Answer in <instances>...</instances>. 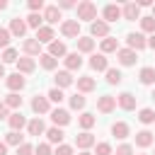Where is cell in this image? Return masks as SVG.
Returning <instances> with one entry per match:
<instances>
[{
	"instance_id": "54",
	"label": "cell",
	"mask_w": 155,
	"mask_h": 155,
	"mask_svg": "<svg viewBox=\"0 0 155 155\" xmlns=\"http://www.w3.org/2000/svg\"><path fill=\"white\" fill-rule=\"evenodd\" d=\"M0 78H5V68H2V63H0Z\"/></svg>"
},
{
	"instance_id": "36",
	"label": "cell",
	"mask_w": 155,
	"mask_h": 155,
	"mask_svg": "<svg viewBox=\"0 0 155 155\" xmlns=\"http://www.w3.org/2000/svg\"><path fill=\"white\" fill-rule=\"evenodd\" d=\"M138 119H140L143 124H153V121H155V111H153V109H140Z\"/></svg>"
},
{
	"instance_id": "40",
	"label": "cell",
	"mask_w": 155,
	"mask_h": 155,
	"mask_svg": "<svg viewBox=\"0 0 155 155\" xmlns=\"http://www.w3.org/2000/svg\"><path fill=\"white\" fill-rule=\"evenodd\" d=\"M80 126H82V128H92V126H94V116H92V114H82V116H80Z\"/></svg>"
},
{
	"instance_id": "44",
	"label": "cell",
	"mask_w": 155,
	"mask_h": 155,
	"mask_svg": "<svg viewBox=\"0 0 155 155\" xmlns=\"http://www.w3.org/2000/svg\"><path fill=\"white\" fill-rule=\"evenodd\" d=\"M97 155H111V145L109 143H99L97 145Z\"/></svg>"
},
{
	"instance_id": "20",
	"label": "cell",
	"mask_w": 155,
	"mask_h": 155,
	"mask_svg": "<svg viewBox=\"0 0 155 155\" xmlns=\"http://www.w3.org/2000/svg\"><path fill=\"white\" fill-rule=\"evenodd\" d=\"M80 65H82V58H80L78 53H68V56H65V68H68V70H78Z\"/></svg>"
},
{
	"instance_id": "4",
	"label": "cell",
	"mask_w": 155,
	"mask_h": 155,
	"mask_svg": "<svg viewBox=\"0 0 155 155\" xmlns=\"http://www.w3.org/2000/svg\"><path fill=\"white\" fill-rule=\"evenodd\" d=\"M61 31H63V36H78L80 34V22L78 19H68V22H63Z\"/></svg>"
},
{
	"instance_id": "19",
	"label": "cell",
	"mask_w": 155,
	"mask_h": 155,
	"mask_svg": "<svg viewBox=\"0 0 155 155\" xmlns=\"http://www.w3.org/2000/svg\"><path fill=\"white\" fill-rule=\"evenodd\" d=\"M27 128H29V133H31V136H41V133L46 131V126H44V121H41V119H31V121L27 124Z\"/></svg>"
},
{
	"instance_id": "18",
	"label": "cell",
	"mask_w": 155,
	"mask_h": 155,
	"mask_svg": "<svg viewBox=\"0 0 155 155\" xmlns=\"http://www.w3.org/2000/svg\"><path fill=\"white\" fill-rule=\"evenodd\" d=\"M31 109H34L36 114L48 111V99H46V97H34V99H31Z\"/></svg>"
},
{
	"instance_id": "45",
	"label": "cell",
	"mask_w": 155,
	"mask_h": 155,
	"mask_svg": "<svg viewBox=\"0 0 155 155\" xmlns=\"http://www.w3.org/2000/svg\"><path fill=\"white\" fill-rule=\"evenodd\" d=\"M34 153V148L29 145V143H22L19 148H17V155H31Z\"/></svg>"
},
{
	"instance_id": "46",
	"label": "cell",
	"mask_w": 155,
	"mask_h": 155,
	"mask_svg": "<svg viewBox=\"0 0 155 155\" xmlns=\"http://www.w3.org/2000/svg\"><path fill=\"white\" fill-rule=\"evenodd\" d=\"M7 44H10V29L0 27V46H7Z\"/></svg>"
},
{
	"instance_id": "22",
	"label": "cell",
	"mask_w": 155,
	"mask_h": 155,
	"mask_svg": "<svg viewBox=\"0 0 155 155\" xmlns=\"http://www.w3.org/2000/svg\"><path fill=\"white\" fill-rule=\"evenodd\" d=\"M90 65H92L94 70H107V58H104V53L92 56V58H90Z\"/></svg>"
},
{
	"instance_id": "23",
	"label": "cell",
	"mask_w": 155,
	"mask_h": 155,
	"mask_svg": "<svg viewBox=\"0 0 155 155\" xmlns=\"http://www.w3.org/2000/svg\"><path fill=\"white\" fill-rule=\"evenodd\" d=\"M136 143H138L140 148L150 145V143H153V133H150V131H138V133H136Z\"/></svg>"
},
{
	"instance_id": "10",
	"label": "cell",
	"mask_w": 155,
	"mask_h": 155,
	"mask_svg": "<svg viewBox=\"0 0 155 155\" xmlns=\"http://www.w3.org/2000/svg\"><path fill=\"white\" fill-rule=\"evenodd\" d=\"M51 39H53V29L51 27H39L36 29V41L39 44H51Z\"/></svg>"
},
{
	"instance_id": "56",
	"label": "cell",
	"mask_w": 155,
	"mask_h": 155,
	"mask_svg": "<svg viewBox=\"0 0 155 155\" xmlns=\"http://www.w3.org/2000/svg\"><path fill=\"white\" fill-rule=\"evenodd\" d=\"M153 99H155V92H153Z\"/></svg>"
},
{
	"instance_id": "24",
	"label": "cell",
	"mask_w": 155,
	"mask_h": 155,
	"mask_svg": "<svg viewBox=\"0 0 155 155\" xmlns=\"http://www.w3.org/2000/svg\"><path fill=\"white\" fill-rule=\"evenodd\" d=\"M48 56H65V44H61V41H51V46H48Z\"/></svg>"
},
{
	"instance_id": "35",
	"label": "cell",
	"mask_w": 155,
	"mask_h": 155,
	"mask_svg": "<svg viewBox=\"0 0 155 155\" xmlns=\"http://www.w3.org/2000/svg\"><path fill=\"white\" fill-rule=\"evenodd\" d=\"M78 48L87 53V51H92V48H94V41H92V39H87V36H82V39H78Z\"/></svg>"
},
{
	"instance_id": "29",
	"label": "cell",
	"mask_w": 155,
	"mask_h": 155,
	"mask_svg": "<svg viewBox=\"0 0 155 155\" xmlns=\"http://www.w3.org/2000/svg\"><path fill=\"white\" fill-rule=\"evenodd\" d=\"M5 145H22V136H19V131H10L7 136H5Z\"/></svg>"
},
{
	"instance_id": "52",
	"label": "cell",
	"mask_w": 155,
	"mask_h": 155,
	"mask_svg": "<svg viewBox=\"0 0 155 155\" xmlns=\"http://www.w3.org/2000/svg\"><path fill=\"white\" fill-rule=\"evenodd\" d=\"M0 155H7V145L5 143H0Z\"/></svg>"
},
{
	"instance_id": "57",
	"label": "cell",
	"mask_w": 155,
	"mask_h": 155,
	"mask_svg": "<svg viewBox=\"0 0 155 155\" xmlns=\"http://www.w3.org/2000/svg\"><path fill=\"white\" fill-rule=\"evenodd\" d=\"M140 155H145V153H140Z\"/></svg>"
},
{
	"instance_id": "12",
	"label": "cell",
	"mask_w": 155,
	"mask_h": 155,
	"mask_svg": "<svg viewBox=\"0 0 155 155\" xmlns=\"http://www.w3.org/2000/svg\"><path fill=\"white\" fill-rule=\"evenodd\" d=\"M5 82H7V87H10L12 92H17V90H22V87H24V78H22L19 73H15V75H7V80H5Z\"/></svg>"
},
{
	"instance_id": "47",
	"label": "cell",
	"mask_w": 155,
	"mask_h": 155,
	"mask_svg": "<svg viewBox=\"0 0 155 155\" xmlns=\"http://www.w3.org/2000/svg\"><path fill=\"white\" fill-rule=\"evenodd\" d=\"M53 155H73V148H70V145H58Z\"/></svg>"
},
{
	"instance_id": "28",
	"label": "cell",
	"mask_w": 155,
	"mask_h": 155,
	"mask_svg": "<svg viewBox=\"0 0 155 155\" xmlns=\"http://www.w3.org/2000/svg\"><path fill=\"white\" fill-rule=\"evenodd\" d=\"M107 82H109V85H119V82H121V70L107 68Z\"/></svg>"
},
{
	"instance_id": "13",
	"label": "cell",
	"mask_w": 155,
	"mask_h": 155,
	"mask_svg": "<svg viewBox=\"0 0 155 155\" xmlns=\"http://www.w3.org/2000/svg\"><path fill=\"white\" fill-rule=\"evenodd\" d=\"M75 145L85 150V148H90V145H94V136L85 131V133H80V136H75Z\"/></svg>"
},
{
	"instance_id": "51",
	"label": "cell",
	"mask_w": 155,
	"mask_h": 155,
	"mask_svg": "<svg viewBox=\"0 0 155 155\" xmlns=\"http://www.w3.org/2000/svg\"><path fill=\"white\" fill-rule=\"evenodd\" d=\"M145 41H148V46H153V48H155V34H150V39H145Z\"/></svg>"
},
{
	"instance_id": "15",
	"label": "cell",
	"mask_w": 155,
	"mask_h": 155,
	"mask_svg": "<svg viewBox=\"0 0 155 155\" xmlns=\"http://www.w3.org/2000/svg\"><path fill=\"white\" fill-rule=\"evenodd\" d=\"M119 107H121V109H133V107H136V97H133L131 92H121V94H119Z\"/></svg>"
},
{
	"instance_id": "48",
	"label": "cell",
	"mask_w": 155,
	"mask_h": 155,
	"mask_svg": "<svg viewBox=\"0 0 155 155\" xmlns=\"http://www.w3.org/2000/svg\"><path fill=\"white\" fill-rule=\"evenodd\" d=\"M116 155H133V148L131 145H119L116 148Z\"/></svg>"
},
{
	"instance_id": "6",
	"label": "cell",
	"mask_w": 155,
	"mask_h": 155,
	"mask_svg": "<svg viewBox=\"0 0 155 155\" xmlns=\"http://www.w3.org/2000/svg\"><path fill=\"white\" fill-rule=\"evenodd\" d=\"M116 56H119V63H121V65H133V63L138 61V58H136V51H131V48H121Z\"/></svg>"
},
{
	"instance_id": "11",
	"label": "cell",
	"mask_w": 155,
	"mask_h": 155,
	"mask_svg": "<svg viewBox=\"0 0 155 155\" xmlns=\"http://www.w3.org/2000/svg\"><path fill=\"white\" fill-rule=\"evenodd\" d=\"M53 80H56V87H58V90H61V87H68V85H73V78H70V73H68V70H58Z\"/></svg>"
},
{
	"instance_id": "1",
	"label": "cell",
	"mask_w": 155,
	"mask_h": 155,
	"mask_svg": "<svg viewBox=\"0 0 155 155\" xmlns=\"http://www.w3.org/2000/svg\"><path fill=\"white\" fill-rule=\"evenodd\" d=\"M97 17V5L90 0H82L78 5V19H94Z\"/></svg>"
},
{
	"instance_id": "55",
	"label": "cell",
	"mask_w": 155,
	"mask_h": 155,
	"mask_svg": "<svg viewBox=\"0 0 155 155\" xmlns=\"http://www.w3.org/2000/svg\"><path fill=\"white\" fill-rule=\"evenodd\" d=\"M80 155H92V153H87V150H85V153H80Z\"/></svg>"
},
{
	"instance_id": "16",
	"label": "cell",
	"mask_w": 155,
	"mask_h": 155,
	"mask_svg": "<svg viewBox=\"0 0 155 155\" xmlns=\"http://www.w3.org/2000/svg\"><path fill=\"white\" fill-rule=\"evenodd\" d=\"M44 19H46V22H51V24H56V22L61 19V10H58L56 5H48V7H46V12H44Z\"/></svg>"
},
{
	"instance_id": "30",
	"label": "cell",
	"mask_w": 155,
	"mask_h": 155,
	"mask_svg": "<svg viewBox=\"0 0 155 155\" xmlns=\"http://www.w3.org/2000/svg\"><path fill=\"white\" fill-rule=\"evenodd\" d=\"M17 68H19V73H31L34 70V61L31 58H19L17 61Z\"/></svg>"
},
{
	"instance_id": "37",
	"label": "cell",
	"mask_w": 155,
	"mask_h": 155,
	"mask_svg": "<svg viewBox=\"0 0 155 155\" xmlns=\"http://www.w3.org/2000/svg\"><path fill=\"white\" fill-rule=\"evenodd\" d=\"M41 19H44L41 15H36V12H31V15L27 17V24H29V27H34V29H39V27H41Z\"/></svg>"
},
{
	"instance_id": "58",
	"label": "cell",
	"mask_w": 155,
	"mask_h": 155,
	"mask_svg": "<svg viewBox=\"0 0 155 155\" xmlns=\"http://www.w3.org/2000/svg\"><path fill=\"white\" fill-rule=\"evenodd\" d=\"M153 12H155V7H153Z\"/></svg>"
},
{
	"instance_id": "50",
	"label": "cell",
	"mask_w": 155,
	"mask_h": 155,
	"mask_svg": "<svg viewBox=\"0 0 155 155\" xmlns=\"http://www.w3.org/2000/svg\"><path fill=\"white\" fill-rule=\"evenodd\" d=\"M10 114H7V107H5V102H0V119H7Z\"/></svg>"
},
{
	"instance_id": "21",
	"label": "cell",
	"mask_w": 155,
	"mask_h": 155,
	"mask_svg": "<svg viewBox=\"0 0 155 155\" xmlns=\"http://www.w3.org/2000/svg\"><path fill=\"white\" fill-rule=\"evenodd\" d=\"M78 90H80V92H92V90H94V80H92L90 75H82V78L78 80Z\"/></svg>"
},
{
	"instance_id": "8",
	"label": "cell",
	"mask_w": 155,
	"mask_h": 155,
	"mask_svg": "<svg viewBox=\"0 0 155 155\" xmlns=\"http://www.w3.org/2000/svg\"><path fill=\"white\" fill-rule=\"evenodd\" d=\"M51 119H53L56 126H65V124L70 121V114H68L65 109H53V111H51Z\"/></svg>"
},
{
	"instance_id": "49",
	"label": "cell",
	"mask_w": 155,
	"mask_h": 155,
	"mask_svg": "<svg viewBox=\"0 0 155 155\" xmlns=\"http://www.w3.org/2000/svg\"><path fill=\"white\" fill-rule=\"evenodd\" d=\"M44 7V0H29V10L31 12H36V10H41Z\"/></svg>"
},
{
	"instance_id": "38",
	"label": "cell",
	"mask_w": 155,
	"mask_h": 155,
	"mask_svg": "<svg viewBox=\"0 0 155 155\" xmlns=\"http://www.w3.org/2000/svg\"><path fill=\"white\" fill-rule=\"evenodd\" d=\"M102 51H104V53H109V51H116V39L107 36V39L102 41Z\"/></svg>"
},
{
	"instance_id": "14",
	"label": "cell",
	"mask_w": 155,
	"mask_h": 155,
	"mask_svg": "<svg viewBox=\"0 0 155 155\" xmlns=\"http://www.w3.org/2000/svg\"><path fill=\"white\" fill-rule=\"evenodd\" d=\"M24 31H27V22H22L19 17L10 22V34H15V36H24Z\"/></svg>"
},
{
	"instance_id": "42",
	"label": "cell",
	"mask_w": 155,
	"mask_h": 155,
	"mask_svg": "<svg viewBox=\"0 0 155 155\" xmlns=\"http://www.w3.org/2000/svg\"><path fill=\"white\" fill-rule=\"evenodd\" d=\"M34 153H36V155H51V145H48V143H39V145L34 148Z\"/></svg>"
},
{
	"instance_id": "26",
	"label": "cell",
	"mask_w": 155,
	"mask_h": 155,
	"mask_svg": "<svg viewBox=\"0 0 155 155\" xmlns=\"http://www.w3.org/2000/svg\"><path fill=\"white\" fill-rule=\"evenodd\" d=\"M24 51H27L29 56H34V53L41 51V44H39L36 39H27V41H24Z\"/></svg>"
},
{
	"instance_id": "39",
	"label": "cell",
	"mask_w": 155,
	"mask_h": 155,
	"mask_svg": "<svg viewBox=\"0 0 155 155\" xmlns=\"http://www.w3.org/2000/svg\"><path fill=\"white\" fill-rule=\"evenodd\" d=\"M70 107H73V109H82V107H85V97H82V94H73V97H70Z\"/></svg>"
},
{
	"instance_id": "27",
	"label": "cell",
	"mask_w": 155,
	"mask_h": 155,
	"mask_svg": "<svg viewBox=\"0 0 155 155\" xmlns=\"http://www.w3.org/2000/svg\"><path fill=\"white\" fill-rule=\"evenodd\" d=\"M39 61H41V65H44L46 70H53V68L58 65V61H56L53 56H48V53H41V56H39Z\"/></svg>"
},
{
	"instance_id": "43",
	"label": "cell",
	"mask_w": 155,
	"mask_h": 155,
	"mask_svg": "<svg viewBox=\"0 0 155 155\" xmlns=\"http://www.w3.org/2000/svg\"><path fill=\"white\" fill-rule=\"evenodd\" d=\"M48 99H51V102H63V92H61L58 87H53V90L48 92Z\"/></svg>"
},
{
	"instance_id": "5",
	"label": "cell",
	"mask_w": 155,
	"mask_h": 155,
	"mask_svg": "<svg viewBox=\"0 0 155 155\" xmlns=\"http://www.w3.org/2000/svg\"><path fill=\"white\" fill-rule=\"evenodd\" d=\"M121 15L126 17V19H140V7L136 5V2H128V5H124V10H121Z\"/></svg>"
},
{
	"instance_id": "32",
	"label": "cell",
	"mask_w": 155,
	"mask_h": 155,
	"mask_svg": "<svg viewBox=\"0 0 155 155\" xmlns=\"http://www.w3.org/2000/svg\"><path fill=\"white\" fill-rule=\"evenodd\" d=\"M5 107H12V109H17V107H22V97H19L17 92H12V94H7V97H5Z\"/></svg>"
},
{
	"instance_id": "41",
	"label": "cell",
	"mask_w": 155,
	"mask_h": 155,
	"mask_svg": "<svg viewBox=\"0 0 155 155\" xmlns=\"http://www.w3.org/2000/svg\"><path fill=\"white\" fill-rule=\"evenodd\" d=\"M2 61H5V63H15V61H17V51H15V48H5Z\"/></svg>"
},
{
	"instance_id": "3",
	"label": "cell",
	"mask_w": 155,
	"mask_h": 155,
	"mask_svg": "<svg viewBox=\"0 0 155 155\" xmlns=\"http://www.w3.org/2000/svg\"><path fill=\"white\" fill-rule=\"evenodd\" d=\"M114 107H116V97H111V94H104V97H99V102H97V109H99L102 114L114 111Z\"/></svg>"
},
{
	"instance_id": "2",
	"label": "cell",
	"mask_w": 155,
	"mask_h": 155,
	"mask_svg": "<svg viewBox=\"0 0 155 155\" xmlns=\"http://www.w3.org/2000/svg\"><path fill=\"white\" fill-rule=\"evenodd\" d=\"M126 41H128V48H131V51H140V48H145V46H148L145 36H143V34H138V31H136V34H128V36H126Z\"/></svg>"
},
{
	"instance_id": "31",
	"label": "cell",
	"mask_w": 155,
	"mask_h": 155,
	"mask_svg": "<svg viewBox=\"0 0 155 155\" xmlns=\"http://www.w3.org/2000/svg\"><path fill=\"white\" fill-rule=\"evenodd\" d=\"M140 82H143V85L155 82V70H153V68H143V70H140Z\"/></svg>"
},
{
	"instance_id": "9",
	"label": "cell",
	"mask_w": 155,
	"mask_h": 155,
	"mask_svg": "<svg viewBox=\"0 0 155 155\" xmlns=\"http://www.w3.org/2000/svg\"><path fill=\"white\" fill-rule=\"evenodd\" d=\"M119 17H121V7H119V5H107V7H104V19H107V24H109V22H116Z\"/></svg>"
},
{
	"instance_id": "25",
	"label": "cell",
	"mask_w": 155,
	"mask_h": 155,
	"mask_svg": "<svg viewBox=\"0 0 155 155\" xmlns=\"http://www.w3.org/2000/svg\"><path fill=\"white\" fill-rule=\"evenodd\" d=\"M111 133H114L116 138H126V136H128V126H126L124 121H116V124L111 126Z\"/></svg>"
},
{
	"instance_id": "53",
	"label": "cell",
	"mask_w": 155,
	"mask_h": 155,
	"mask_svg": "<svg viewBox=\"0 0 155 155\" xmlns=\"http://www.w3.org/2000/svg\"><path fill=\"white\" fill-rule=\"evenodd\" d=\"M5 7H7V2H5V0H0V10H5Z\"/></svg>"
},
{
	"instance_id": "33",
	"label": "cell",
	"mask_w": 155,
	"mask_h": 155,
	"mask_svg": "<svg viewBox=\"0 0 155 155\" xmlns=\"http://www.w3.org/2000/svg\"><path fill=\"white\" fill-rule=\"evenodd\" d=\"M46 136H48V140H51V143H61L65 133H63V131L56 126V128H48V131H46Z\"/></svg>"
},
{
	"instance_id": "34",
	"label": "cell",
	"mask_w": 155,
	"mask_h": 155,
	"mask_svg": "<svg viewBox=\"0 0 155 155\" xmlns=\"http://www.w3.org/2000/svg\"><path fill=\"white\" fill-rule=\"evenodd\" d=\"M140 27H143V31L155 34V17H140Z\"/></svg>"
},
{
	"instance_id": "17",
	"label": "cell",
	"mask_w": 155,
	"mask_h": 155,
	"mask_svg": "<svg viewBox=\"0 0 155 155\" xmlns=\"http://www.w3.org/2000/svg\"><path fill=\"white\" fill-rule=\"evenodd\" d=\"M90 31H92V36H107L109 34V24L107 22H92Z\"/></svg>"
},
{
	"instance_id": "7",
	"label": "cell",
	"mask_w": 155,
	"mask_h": 155,
	"mask_svg": "<svg viewBox=\"0 0 155 155\" xmlns=\"http://www.w3.org/2000/svg\"><path fill=\"white\" fill-rule=\"evenodd\" d=\"M7 124H10V128H12V131H22V128H24V124H27V119H24L19 111H15V114H10V116H7Z\"/></svg>"
}]
</instances>
